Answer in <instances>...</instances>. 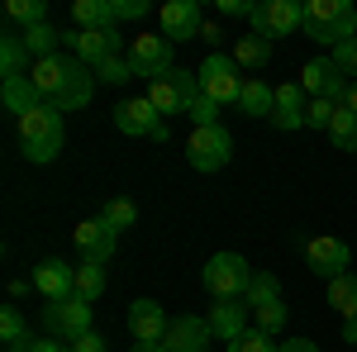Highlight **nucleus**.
<instances>
[{"mask_svg":"<svg viewBox=\"0 0 357 352\" xmlns=\"http://www.w3.org/2000/svg\"><path fill=\"white\" fill-rule=\"evenodd\" d=\"M29 82H33V91H38L43 105L62 109V114L86 109L91 95H96V72L86 67L82 57H72V53H53V57L29 62Z\"/></svg>","mask_w":357,"mask_h":352,"instance_id":"1","label":"nucleus"},{"mask_svg":"<svg viewBox=\"0 0 357 352\" xmlns=\"http://www.w3.org/2000/svg\"><path fill=\"white\" fill-rule=\"evenodd\" d=\"M20 124V143H24V158L29 162H53L57 153H62V143H67V129H62V109L53 105H33L29 114L15 119Z\"/></svg>","mask_w":357,"mask_h":352,"instance_id":"2","label":"nucleus"},{"mask_svg":"<svg viewBox=\"0 0 357 352\" xmlns=\"http://www.w3.org/2000/svg\"><path fill=\"white\" fill-rule=\"evenodd\" d=\"M305 33L333 48L357 38V5L353 0H305Z\"/></svg>","mask_w":357,"mask_h":352,"instance_id":"3","label":"nucleus"},{"mask_svg":"<svg viewBox=\"0 0 357 352\" xmlns=\"http://www.w3.org/2000/svg\"><path fill=\"white\" fill-rule=\"evenodd\" d=\"M195 77H200V95L215 100L220 109L224 105H238V91H243V82H248L243 72H238V62H234V53H220V48L200 62Z\"/></svg>","mask_w":357,"mask_h":352,"instance_id":"4","label":"nucleus"},{"mask_svg":"<svg viewBox=\"0 0 357 352\" xmlns=\"http://www.w3.org/2000/svg\"><path fill=\"white\" fill-rule=\"evenodd\" d=\"M195 95H200V77L186 72V67H172V72L158 77V82H148V100L158 105L162 119H172V114H191Z\"/></svg>","mask_w":357,"mask_h":352,"instance_id":"5","label":"nucleus"},{"mask_svg":"<svg viewBox=\"0 0 357 352\" xmlns=\"http://www.w3.org/2000/svg\"><path fill=\"white\" fill-rule=\"evenodd\" d=\"M252 276H257V271L248 267V257H238V252H215V257L205 262V291L215 300H243L248 286H252Z\"/></svg>","mask_w":357,"mask_h":352,"instance_id":"6","label":"nucleus"},{"mask_svg":"<svg viewBox=\"0 0 357 352\" xmlns=\"http://www.w3.org/2000/svg\"><path fill=\"white\" fill-rule=\"evenodd\" d=\"M229 158H234V138H229L224 124L191 129V138H186V162L195 171H220V167H229Z\"/></svg>","mask_w":357,"mask_h":352,"instance_id":"7","label":"nucleus"},{"mask_svg":"<svg viewBox=\"0 0 357 352\" xmlns=\"http://www.w3.org/2000/svg\"><path fill=\"white\" fill-rule=\"evenodd\" d=\"M129 67H134V77H148V82H158L162 72L176 67V43H167L162 33H138L129 38Z\"/></svg>","mask_w":357,"mask_h":352,"instance_id":"8","label":"nucleus"},{"mask_svg":"<svg viewBox=\"0 0 357 352\" xmlns=\"http://www.w3.org/2000/svg\"><path fill=\"white\" fill-rule=\"evenodd\" d=\"M248 24L262 38H291L296 29H305V5H296V0H262V5H252Z\"/></svg>","mask_w":357,"mask_h":352,"instance_id":"9","label":"nucleus"},{"mask_svg":"<svg viewBox=\"0 0 357 352\" xmlns=\"http://www.w3.org/2000/svg\"><path fill=\"white\" fill-rule=\"evenodd\" d=\"M43 328L62 338V343H77L82 333H91V300L82 296H67V300H53L43 309Z\"/></svg>","mask_w":357,"mask_h":352,"instance_id":"10","label":"nucleus"},{"mask_svg":"<svg viewBox=\"0 0 357 352\" xmlns=\"http://www.w3.org/2000/svg\"><path fill=\"white\" fill-rule=\"evenodd\" d=\"M114 129L129 134V138H158V143H167V119L158 114V105H153L148 95L114 105Z\"/></svg>","mask_w":357,"mask_h":352,"instance_id":"11","label":"nucleus"},{"mask_svg":"<svg viewBox=\"0 0 357 352\" xmlns=\"http://www.w3.org/2000/svg\"><path fill=\"white\" fill-rule=\"evenodd\" d=\"M67 48H72V57H82L91 72L100 62H110V57L129 53L124 38H119V29H77V33H67Z\"/></svg>","mask_w":357,"mask_h":352,"instance_id":"12","label":"nucleus"},{"mask_svg":"<svg viewBox=\"0 0 357 352\" xmlns=\"http://www.w3.org/2000/svg\"><path fill=\"white\" fill-rule=\"evenodd\" d=\"M301 86L305 95H314V100H333V105H343V95H348V77L333 67V57H310L301 67Z\"/></svg>","mask_w":357,"mask_h":352,"instance_id":"13","label":"nucleus"},{"mask_svg":"<svg viewBox=\"0 0 357 352\" xmlns=\"http://www.w3.org/2000/svg\"><path fill=\"white\" fill-rule=\"evenodd\" d=\"M348 262H353V247L343 243V238H333V234H319V238L305 243V267L314 271V276H324V281L343 276Z\"/></svg>","mask_w":357,"mask_h":352,"instance_id":"14","label":"nucleus"},{"mask_svg":"<svg viewBox=\"0 0 357 352\" xmlns=\"http://www.w3.org/2000/svg\"><path fill=\"white\" fill-rule=\"evenodd\" d=\"M158 20H162L167 43H191V38H200V29H205L200 0H167L162 10H158Z\"/></svg>","mask_w":357,"mask_h":352,"instance_id":"15","label":"nucleus"},{"mask_svg":"<svg viewBox=\"0 0 357 352\" xmlns=\"http://www.w3.org/2000/svg\"><path fill=\"white\" fill-rule=\"evenodd\" d=\"M167 328H172V319H167V309L158 305V300H134L129 305V333H134V343H143V348H162Z\"/></svg>","mask_w":357,"mask_h":352,"instance_id":"16","label":"nucleus"},{"mask_svg":"<svg viewBox=\"0 0 357 352\" xmlns=\"http://www.w3.org/2000/svg\"><path fill=\"white\" fill-rule=\"evenodd\" d=\"M210 343H215L210 319H200V314H181V319H172V328H167V338H162V348H158V352H210Z\"/></svg>","mask_w":357,"mask_h":352,"instance_id":"17","label":"nucleus"},{"mask_svg":"<svg viewBox=\"0 0 357 352\" xmlns=\"http://www.w3.org/2000/svg\"><path fill=\"white\" fill-rule=\"evenodd\" d=\"M72 243H77V252H82V262H110L119 234L96 215V219H82V224L72 229Z\"/></svg>","mask_w":357,"mask_h":352,"instance_id":"18","label":"nucleus"},{"mask_svg":"<svg viewBox=\"0 0 357 352\" xmlns=\"http://www.w3.org/2000/svg\"><path fill=\"white\" fill-rule=\"evenodd\" d=\"M33 291L48 300V305L77 296V267H67L62 257H43V262L33 267Z\"/></svg>","mask_w":357,"mask_h":352,"instance_id":"19","label":"nucleus"},{"mask_svg":"<svg viewBox=\"0 0 357 352\" xmlns=\"http://www.w3.org/2000/svg\"><path fill=\"white\" fill-rule=\"evenodd\" d=\"M305 114H310V95H305V86L301 82H286V86H276V109H272V129H305Z\"/></svg>","mask_w":357,"mask_h":352,"instance_id":"20","label":"nucleus"},{"mask_svg":"<svg viewBox=\"0 0 357 352\" xmlns=\"http://www.w3.org/2000/svg\"><path fill=\"white\" fill-rule=\"evenodd\" d=\"M248 319H252V309H248L243 300H215V309H210V328H215V338L220 343H234L238 333H248Z\"/></svg>","mask_w":357,"mask_h":352,"instance_id":"21","label":"nucleus"},{"mask_svg":"<svg viewBox=\"0 0 357 352\" xmlns=\"http://www.w3.org/2000/svg\"><path fill=\"white\" fill-rule=\"evenodd\" d=\"M238 109H243L248 119H272V109H276V86H267L262 77H248L243 91H238Z\"/></svg>","mask_w":357,"mask_h":352,"instance_id":"22","label":"nucleus"},{"mask_svg":"<svg viewBox=\"0 0 357 352\" xmlns=\"http://www.w3.org/2000/svg\"><path fill=\"white\" fill-rule=\"evenodd\" d=\"M20 38H24V53L33 57V62H38V57L62 53L57 43H67V33H62V29H53V24H33V29H24Z\"/></svg>","mask_w":357,"mask_h":352,"instance_id":"23","label":"nucleus"},{"mask_svg":"<svg viewBox=\"0 0 357 352\" xmlns=\"http://www.w3.org/2000/svg\"><path fill=\"white\" fill-rule=\"evenodd\" d=\"M72 20L77 29H114V0H77L72 5Z\"/></svg>","mask_w":357,"mask_h":352,"instance_id":"24","label":"nucleus"},{"mask_svg":"<svg viewBox=\"0 0 357 352\" xmlns=\"http://www.w3.org/2000/svg\"><path fill=\"white\" fill-rule=\"evenodd\" d=\"M24 38L15 33V29H5V38H0V72H5V82H15V77H29L24 67Z\"/></svg>","mask_w":357,"mask_h":352,"instance_id":"25","label":"nucleus"},{"mask_svg":"<svg viewBox=\"0 0 357 352\" xmlns=\"http://www.w3.org/2000/svg\"><path fill=\"white\" fill-rule=\"evenodd\" d=\"M329 305L343 314V319H357V276L353 271H343V276L329 281Z\"/></svg>","mask_w":357,"mask_h":352,"instance_id":"26","label":"nucleus"},{"mask_svg":"<svg viewBox=\"0 0 357 352\" xmlns=\"http://www.w3.org/2000/svg\"><path fill=\"white\" fill-rule=\"evenodd\" d=\"M234 62L238 67H267L272 62V38H262V33H248L234 43Z\"/></svg>","mask_w":357,"mask_h":352,"instance_id":"27","label":"nucleus"},{"mask_svg":"<svg viewBox=\"0 0 357 352\" xmlns=\"http://www.w3.org/2000/svg\"><path fill=\"white\" fill-rule=\"evenodd\" d=\"M329 138L338 153H357V114L348 105L333 109V124H329Z\"/></svg>","mask_w":357,"mask_h":352,"instance_id":"28","label":"nucleus"},{"mask_svg":"<svg viewBox=\"0 0 357 352\" xmlns=\"http://www.w3.org/2000/svg\"><path fill=\"white\" fill-rule=\"evenodd\" d=\"M33 105H43L38 100V91H33V82L29 77H15V82H5V109L20 119V114H29Z\"/></svg>","mask_w":357,"mask_h":352,"instance_id":"29","label":"nucleus"},{"mask_svg":"<svg viewBox=\"0 0 357 352\" xmlns=\"http://www.w3.org/2000/svg\"><path fill=\"white\" fill-rule=\"evenodd\" d=\"M5 20L10 24H24V29L48 24V0H10L5 5Z\"/></svg>","mask_w":357,"mask_h":352,"instance_id":"30","label":"nucleus"},{"mask_svg":"<svg viewBox=\"0 0 357 352\" xmlns=\"http://www.w3.org/2000/svg\"><path fill=\"white\" fill-rule=\"evenodd\" d=\"M252 328H262V333H281L286 328V300H262V305H252Z\"/></svg>","mask_w":357,"mask_h":352,"instance_id":"31","label":"nucleus"},{"mask_svg":"<svg viewBox=\"0 0 357 352\" xmlns=\"http://www.w3.org/2000/svg\"><path fill=\"white\" fill-rule=\"evenodd\" d=\"M77 296L91 300V305L105 296V262H82L77 267Z\"/></svg>","mask_w":357,"mask_h":352,"instance_id":"32","label":"nucleus"},{"mask_svg":"<svg viewBox=\"0 0 357 352\" xmlns=\"http://www.w3.org/2000/svg\"><path fill=\"white\" fill-rule=\"evenodd\" d=\"M100 219L110 224L114 234H124V229H134V224H138V205H134V200H124V195H114V200H105Z\"/></svg>","mask_w":357,"mask_h":352,"instance_id":"33","label":"nucleus"},{"mask_svg":"<svg viewBox=\"0 0 357 352\" xmlns=\"http://www.w3.org/2000/svg\"><path fill=\"white\" fill-rule=\"evenodd\" d=\"M0 338H5V348H24L29 343V324H24V314H20L15 305L0 309Z\"/></svg>","mask_w":357,"mask_h":352,"instance_id":"34","label":"nucleus"},{"mask_svg":"<svg viewBox=\"0 0 357 352\" xmlns=\"http://www.w3.org/2000/svg\"><path fill=\"white\" fill-rule=\"evenodd\" d=\"M276 296H281L276 276H272V271H257V276H252V286H248V296H243V305L252 309V305H262V300H276Z\"/></svg>","mask_w":357,"mask_h":352,"instance_id":"35","label":"nucleus"},{"mask_svg":"<svg viewBox=\"0 0 357 352\" xmlns=\"http://www.w3.org/2000/svg\"><path fill=\"white\" fill-rule=\"evenodd\" d=\"M96 82H105V86L134 82V67H129V57H110V62H100V67H96Z\"/></svg>","mask_w":357,"mask_h":352,"instance_id":"36","label":"nucleus"},{"mask_svg":"<svg viewBox=\"0 0 357 352\" xmlns=\"http://www.w3.org/2000/svg\"><path fill=\"white\" fill-rule=\"evenodd\" d=\"M229 352H276V343H272V333L248 328V333H238V338L229 343Z\"/></svg>","mask_w":357,"mask_h":352,"instance_id":"37","label":"nucleus"},{"mask_svg":"<svg viewBox=\"0 0 357 352\" xmlns=\"http://www.w3.org/2000/svg\"><path fill=\"white\" fill-rule=\"evenodd\" d=\"M333 67H338L348 82H357V38H348V43L333 48Z\"/></svg>","mask_w":357,"mask_h":352,"instance_id":"38","label":"nucleus"},{"mask_svg":"<svg viewBox=\"0 0 357 352\" xmlns=\"http://www.w3.org/2000/svg\"><path fill=\"white\" fill-rule=\"evenodd\" d=\"M333 100H310V114H305V129H324L329 134V124H333Z\"/></svg>","mask_w":357,"mask_h":352,"instance_id":"39","label":"nucleus"},{"mask_svg":"<svg viewBox=\"0 0 357 352\" xmlns=\"http://www.w3.org/2000/svg\"><path fill=\"white\" fill-rule=\"evenodd\" d=\"M191 124H195V129H210V124H220V105H215V100H205V95H195Z\"/></svg>","mask_w":357,"mask_h":352,"instance_id":"40","label":"nucleus"},{"mask_svg":"<svg viewBox=\"0 0 357 352\" xmlns=\"http://www.w3.org/2000/svg\"><path fill=\"white\" fill-rule=\"evenodd\" d=\"M148 0H114V20H143Z\"/></svg>","mask_w":357,"mask_h":352,"instance_id":"41","label":"nucleus"},{"mask_svg":"<svg viewBox=\"0 0 357 352\" xmlns=\"http://www.w3.org/2000/svg\"><path fill=\"white\" fill-rule=\"evenodd\" d=\"M72 352H105V333H96V328H91V333H82V338L72 343Z\"/></svg>","mask_w":357,"mask_h":352,"instance_id":"42","label":"nucleus"},{"mask_svg":"<svg viewBox=\"0 0 357 352\" xmlns=\"http://www.w3.org/2000/svg\"><path fill=\"white\" fill-rule=\"evenodd\" d=\"M220 15H229V20H248L252 5H248V0H220Z\"/></svg>","mask_w":357,"mask_h":352,"instance_id":"43","label":"nucleus"},{"mask_svg":"<svg viewBox=\"0 0 357 352\" xmlns=\"http://www.w3.org/2000/svg\"><path fill=\"white\" fill-rule=\"evenodd\" d=\"M33 352H72V343H62L53 333H43V338H33Z\"/></svg>","mask_w":357,"mask_h":352,"instance_id":"44","label":"nucleus"},{"mask_svg":"<svg viewBox=\"0 0 357 352\" xmlns=\"http://www.w3.org/2000/svg\"><path fill=\"white\" fill-rule=\"evenodd\" d=\"M276 352H319L310 338H286V343H276Z\"/></svg>","mask_w":357,"mask_h":352,"instance_id":"45","label":"nucleus"},{"mask_svg":"<svg viewBox=\"0 0 357 352\" xmlns=\"http://www.w3.org/2000/svg\"><path fill=\"white\" fill-rule=\"evenodd\" d=\"M200 38H205V43H224V38H229V33H224L220 24H205V29H200Z\"/></svg>","mask_w":357,"mask_h":352,"instance_id":"46","label":"nucleus"},{"mask_svg":"<svg viewBox=\"0 0 357 352\" xmlns=\"http://www.w3.org/2000/svg\"><path fill=\"white\" fill-rule=\"evenodd\" d=\"M343 343H353V348H357V319H343Z\"/></svg>","mask_w":357,"mask_h":352,"instance_id":"47","label":"nucleus"},{"mask_svg":"<svg viewBox=\"0 0 357 352\" xmlns=\"http://www.w3.org/2000/svg\"><path fill=\"white\" fill-rule=\"evenodd\" d=\"M343 105H348V109H353V114H357V82L348 86V95H343Z\"/></svg>","mask_w":357,"mask_h":352,"instance_id":"48","label":"nucleus"},{"mask_svg":"<svg viewBox=\"0 0 357 352\" xmlns=\"http://www.w3.org/2000/svg\"><path fill=\"white\" fill-rule=\"evenodd\" d=\"M129 352H158V348H143V343H134V348H129Z\"/></svg>","mask_w":357,"mask_h":352,"instance_id":"49","label":"nucleus"}]
</instances>
